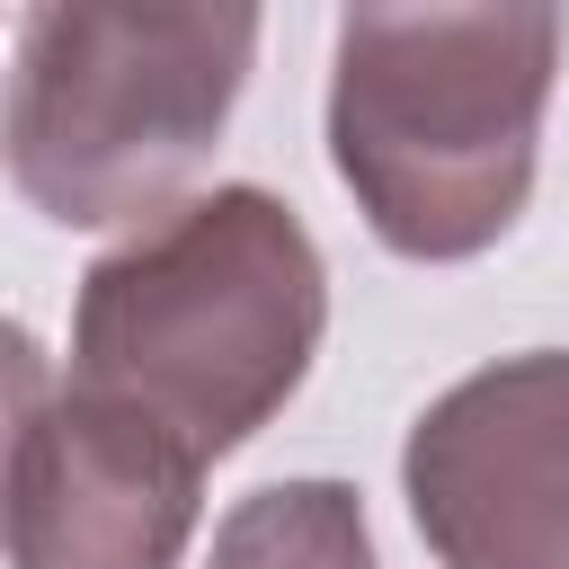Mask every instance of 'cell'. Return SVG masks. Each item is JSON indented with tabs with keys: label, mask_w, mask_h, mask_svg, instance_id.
Segmentation results:
<instances>
[{
	"label": "cell",
	"mask_w": 569,
	"mask_h": 569,
	"mask_svg": "<svg viewBox=\"0 0 569 569\" xmlns=\"http://www.w3.org/2000/svg\"><path fill=\"white\" fill-rule=\"evenodd\" d=\"M320 329L329 267L302 213L267 187H204L80 276L71 382L222 462L302 391Z\"/></svg>",
	"instance_id": "obj_1"
},
{
	"label": "cell",
	"mask_w": 569,
	"mask_h": 569,
	"mask_svg": "<svg viewBox=\"0 0 569 569\" xmlns=\"http://www.w3.org/2000/svg\"><path fill=\"white\" fill-rule=\"evenodd\" d=\"M400 489L436 569H569V347L445 382L400 445Z\"/></svg>",
	"instance_id": "obj_4"
},
{
	"label": "cell",
	"mask_w": 569,
	"mask_h": 569,
	"mask_svg": "<svg viewBox=\"0 0 569 569\" xmlns=\"http://www.w3.org/2000/svg\"><path fill=\"white\" fill-rule=\"evenodd\" d=\"M249 62L258 9H27L0 80V169L62 231L169 213Z\"/></svg>",
	"instance_id": "obj_3"
},
{
	"label": "cell",
	"mask_w": 569,
	"mask_h": 569,
	"mask_svg": "<svg viewBox=\"0 0 569 569\" xmlns=\"http://www.w3.org/2000/svg\"><path fill=\"white\" fill-rule=\"evenodd\" d=\"M53 382H44V347L36 329L0 320V525H9V480H18V453H27V427L44 418Z\"/></svg>",
	"instance_id": "obj_7"
},
{
	"label": "cell",
	"mask_w": 569,
	"mask_h": 569,
	"mask_svg": "<svg viewBox=\"0 0 569 569\" xmlns=\"http://www.w3.org/2000/svg\"><path fill=\"white\" fill-rule=\"evenodd\" d=\"M196 498L204 462L178 436H160L124 400L62 382L27 427L0 542L18 569H178Z\"/></svg>",
	"instance_id": "obj_5"
},
{
	"label": "cell",
	"mask_w": 569,
	"mask_h": 569,
	"mask_svg": "<svg viewBox=\"0 0 569 569\" xmlns=\"http://www.w3.org/2000/svg\"><path fill=\"white\" fill-rule=\"evenodd\" d=\"M560 9H347L329 53V169L391 258L453 267L516 231Z\"/></svg>",
	"instance_id": "obj_2"
},
{
	"label": "cell",
	"mask_w": 569,
	"mask_h": 569,
	"mask_svg": "<svg viewBox=\"0 0 569 569\" xmlns=\"http://www.w3.org/2000/svg\"><path fill=\"white\" fill-rule=\"evenodd\" d=\"M204 569H382L365 498L347 480H267L222 525Z\"/></svg>",
	"instance_id": "obj_6"
}]
</instances>
